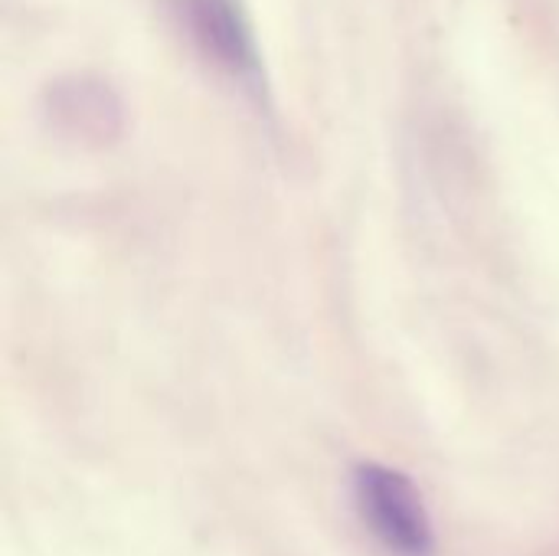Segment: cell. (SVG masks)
Here are the masks:
<instances>
[{"label":"cell","instance_id":"cell-1","mask_svg":"<svg viewBox=\"0 0 559 556\" xmlns=\"http://www.w3.org/2000/svg\"><path fill=\"white\" fill-rule=\"evenodd\" d=\"M354 501L367 531L393 556H436L439 537L423 492L383 462H367L354 472Z\"/></svg>","mask_w":559,"mask_h":556},{"label":"cell","instance_id":"cell-2","mask_svg":"<svg viewBox=\"0 0 559 556\" xmlns=\"http://www.w3.org/2000/svg\"><path fill=\"white\" fill-rule=\"evenodd\" d=\"M183 10L203 46H210L219 59H226L239 72L255 69L252 33L236 0H183Z\"/></svg>","mask_w":559,"mask_h":556}]
</instances>
